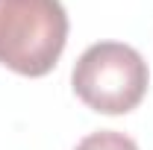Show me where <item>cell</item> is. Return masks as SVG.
Masks as SVG:
<instances>
[{
    "label": "cell",
    "instance_id": "obj_3",
    "mask_svg": "<svg viewBox=\"0 0 153 150\" xmlns=\"http://www.w3.org/2000/svg\"><path fill=\"white\" fill-rule=\"evenodd\" d=\"M76 150H138L130 135H124V132H115V130H100V132H91V135H85Z\"/></svg>",
    "mask_w": 153,
    "mask_h": 150
},
{
    "label": "cell",
    "instance_id": "obj_2",
    "mask_svg": "<svg viewBox=\"0 0 153 150\" xmlns=\"http://www.w3.org/2000/svg\"><path fill=\"white\" fill-rule=\"evenodd\" d=\"M150 71L144 56L121 41H97L76 59L71 85L76 97L103 115H124L141 103Z\"/></svg>",
    "mask_w": 153,
    "mask_h": 150
},
{
    "label": "cell",
    "instance_id": "obj_1",
    "mask_svg": "<svg viewBox=\"0 0 153 150\" xmlns=\"http://www.w3.org/2000/svg\"><path fill=\"white\" fill-rule=\"evenodd\" d=\"M68 41L62 0H0V65L24 76L56 68Z\"/></svg>",
    "mask_w": 153,
    "mask_h": 150
}]
</instances>
